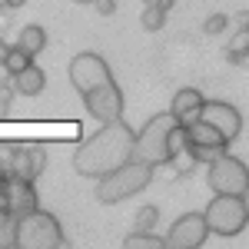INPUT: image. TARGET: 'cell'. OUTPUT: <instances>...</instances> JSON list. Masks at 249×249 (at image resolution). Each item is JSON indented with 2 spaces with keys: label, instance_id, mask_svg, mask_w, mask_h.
I'll return each instance as SVG.
<instances>
[{
  "label": "cell",
  "instance_id": "obj_1",
  "mask_svg": "<svg viewBox=\"0 0 249 249\" xmlns=\"http://www.w3.org/2000/svg\"><path fill=\"white\" fill-rule=\"evenodd\" d=\"M133 153V130L123 120H110L96 130L90 140H83L73 153V166L83 176H107L110 170H116L120 163H126Z\"/></svg>",
  "mask_w": 249,
  "mask_h": 249
},
{
  "label": "cell",
  "instance_id": "obj_2",
  "mask_svg": "<svg viewBox=\"0 0 249 249\" xmlns=\"http://www.w3.org/2000/svg\"><path fill=\"white\" fill-rule=\"evenodd\" d=\"M150 179H153V166H146V163H140V160H126V163H120L116 170H110L107 176H100L96 199H100V203H110V206H113V203H123V199L136 196L140 190H146Z\"/></svg>",
  "mask_w": 249,
  "mask_h": 249
},
{
  "label": "cell",
  "instance_id": "obj_3",
  "mask_svg": "<svg viewBox=\"0 0 249 249\" xmlns=\"http://www.w3.org/2000/svg\"><path fill=\"white\" fill-rule=\"evenodd\" d=\"M14 243L20 249H63V226L53 213H23L14 219Z\"/></svg>",
  "mask_w": 249,
  "mask_h": 249
},
{
  "label": "cell",
  "instance_id": "obj_4",
  "mask_svg": "<svg viewBox=\"0 0 249 249\" xmlns=\"http://www.w3.org/2000/svg\"><path fill=\"white\" fill-rule=\"evenodd\" d=\"M206 219V230L216 236H236V232L246 230L249 223V203L246 196H230V193H216L213 203L203 213Z\"/></svg>",
  "mask_w": 249,
  "mask_h": 249
},
{
  "label": "cell",
  "instance_id": "obj_5",
  "mask_svg": "<svg viewBox=\"0 0 249 249\" xmlns=\"http://www.w3.org/2000/svg\"><path fill=\"white\" fill-rule=\"evenodd\" d=\"M173 123H176L173 113L153 116L140 133H133V153H130V160H140V163H146V166L166 163V160H170V156H166V133H170Z\"/></svg>",
  "mask_w": 249,
  "mask_h": 249
},
{
  "label": "cell",
  "instance_id": "obj_6",
  "mask_svg": "<svg viewBox=\"0 0 249 249\" xmlns=\"http://www.w3.org/2000/svg\"><path fill=\"white\" fill-rule=\"evenodd\" d=\"M210 186L213 193H230V196H246L249 193V166L243 160L219 156L210 163Z\"/></svg>",
  "mask_w": 249,
  "mask_h": 249
},
{
  "label": "cell",
  "instance_id": "obj_7",
  "mask_svg": "<svg viewBox=\"0 0 249 249\" xmlns=\"http://www.w3.org/2000/svg\"><path fill=\"white\" fill-rule=\"evenodd\" d=\"M83 107H87V113L93 116V120H100V123L120 120V116H123V93H120V87L113 83V77L96 83L93 90H87V93H83Z\"/></svg>",
  "mask_w": 249,
  "mask_h": 249
},
{
  "label": "cell",
  "instance_id": "obj_8",
  "mask_svg": "<svg viewBox=\"0 0 249 249\" xmlns=\"http://www.w3.org/2000/svg\"><path fill=\"white\" fill-rule=\"evenodd\" d=\"M206 236H210V230H206L203 213H186L170 226L163 243H166V249H199L206 243Z\"/></svg>",
  "mask_w": 249,
  "mask_h": 249
},
{
  "label": "cell",
  "instance_id": "obj_9",
  "mask_svg": "<svg viewBox=\"0 0 249 249\" xmlns=\"http://www.w3.org/2000/svg\"><path fill=\"white\" fill-rule=\"evenodd\" d=\"M110 80V63L100 57V53H80L70 60V83L77 87L80 93L93 90L96 83Z\"/></svg>",
  "mask_w": 249,
  "mask_h": 249
},
{
  "label": "cell",
  "instance_id": "obj_10",
  "mask_svg": "<svg viewBox=\"0 0 249 249\" xmlns=\"http://www.w3.org/2000/svg\"><path fill=\"white\" fill-rule=\"evenodd\" d=\"M199 120H206L213 130H219V136H223L226 143L243 133V116H239V110L230 107V103H219V100H203Z\"/></svg>",
  "mask_w": 249,
  "mask_h": 249
},
{
  "label": "cell",
  "instance_id": "obj_11",
  "mask_svg": "<svg viewBox=\"0 0 249 249\" xmlns=\"http://www.w3.org/2000/svg\"><path fill=\"white\" fill-rule=\"evenodd\" d=\"M3 186H7V216H10V219H17V216H23V213L37 210V190H34V183L17 179V176L7 173Z\"/></svg>",
  "mask_w": 249,
  "mask_h": 249
},
{
  "label": "cell",
  "instance_id": "obj_12",
  "mask_svg": "<svg viewBox=\"0 0 249 249\" xmlns=\"http://www.w3.org/2000/svg\"><path fill=\"white\" fill-rule=\"evenodd\" d=\"M43 163H47V153L37 150V146H30V150H14L10 163H7V173H10V176H17V179L34 183L40 173H43Z\"/></svg>",
  "mask_w": 249,
  "mask_h": 249
},
{
  "label": "cell",
  "instance_id": "obj_13",
  "mask_svg": "<svg viewBox=\"0 0 249 249\" xmlns=\"http://www.w3.org/2000/svg\"><path fill=\"white\" fill-rule=\"evenodd\" d=\"M203 100L206 96L199 93V90H193V87H186V90H179V93L173 96V107H170V113L176 123H193V120H199V107H203Z\"/></svg>",
  "mask_w": 249,
  "mask_h": 249
},
{
  "label": "cell",
  "instance_id": "obj_14",
  "mask_svg": "<svg viewBox=\"0 0 249 249\" xmlns=\"http://www.w3.org/2000/svg\"><path fill=\"white\" fill-rule=\"evenodd\" d=\"M14 90H17L20 96H37L43 93V87H47V77H43V70L40 67H23L20 73H14V83H10Z\"/></svg>",
  "mask_w": 249,
  "mask_h": 249
},
{
  "label": "cell",
  "instance_id": "obj_15",
  "mask_svg": "<svg viewBox=\"0 0 249 249\" xmlns=\"http://www.w3.org/2000/svg\"><path fill=\"white\" fill-rule=\"evenodd\" d=\"M186 136L193 146H226V140L219 136V130H213L206 120H193L186 123Z\"/></svg>",
  "mask_w": 249,
  "mask_h": 249
},
{
  "label": "cell",
  "instance_id": "obj_16",
  "mask_svg": "<svg viewBox=\"0 0 249 249\" xmlns=\"http://www.w3.org/2000/svg\"><path fill=\"white\" fill-rule=\"evenodd\" d=\"M17 47L23 50V53H30V57H37L40 50L47 47V34H43V27H37V23H30V27H23L17 37Z\"/></svg>",
  "mask_w": 249,
  "mask_h": 249
},
{
  "label": "cell",
  "instance_id": "obj_17",
  "mask_svg": "<svg viewBox=\"0 0 249 249\" xmlns=\"http://www.w3.org/2000/svg\"><path fill=\"white\" fill-rule=\"evenodd\" d=\"M123 249H166L163 243V236H156V232H130L126 239H123Z\"/></svg>",
  "mask_w": 249,
  "mask_h": 249
},
{
  "label": "cell",
  "instance_id": "obj_18",
  "mask_svg": "<svg viewBox=\"0 0 249 249\" xmlns=\"http://www.w3.org/2000/svg\"><path fill=\"white\" fill-rule=\"evenodd\" d=\"M183 150H190L186 126H183V123H173L170 133H166V156H176V153H183Z\"/></svg>",
  "mask_w": 249,
  "mask_h": 249
},
{
  "label": "cell",
  "instance_id": "obj_19",
  "mask_svg": "<svg viewBox=\"0 0 249 249\" xmlns=\"http://www.w3.org/2000/svg\"><path fill=\"white\" fill-rule=\"evenodd\" d=\"M34 63V57L30 53H23L20 47H7V53H3V60H0V67L3 70H10V73H20L23 67H30Z\"/></svg>",
  "mask_w": 249,
  "mask_h": 249
},
{
  "label": "cell",
  "instance_id": "obj_20",
  "mask_svg": "<svg viewBox=\"0 0 249 249\" xmlns=\"http://www.w3.org/2000/svg\"><path fill=\"white\" fill-rule=\"evenodd\" d=\"M249 53V27H239V34L230 43V63H246Z\"/></svg>",
  "mask_w": 249,
  "mask_h": 249
},
{
  "label": "cell",
  "instance_id": "obj_21",
  "mask_svg": "<svg viewBox=\"0 0 249 249\" xmlns=\"http://www.w3.org/2000/svg\"><path fill=\"white\" fill-rule=\"evenodd\" d=\"M156 219H160V210H156V206H143V210L136 213V219H133V230L136 232H153Z\"/></svg>",
  "mask_w": 249,
  "mask_h": 249
},
{
  "label": "cell",
  "instance_id": "obj_22",
  "mask_svg": "<svg viewBox=\"0 0 249 249\" xmlns=\"http://www.w3.org/2000/svg\"><path fill=\"white\" fill-rule=\"evenodd\" d=\"M140 23H143L146 30H163V23H166V14H163L156 3H146V10H143Z\"/></svg>",
  "mask_w": 249,
  "mask_h": 249
},
{
  "label": "cell",
  "instance_id": "obj_23",
  "mask_svg": "<svg viewBox=\"0 0 249 249\" xmlns=\"http://www.w3.org/2000/svg\"><path fill=\"white\" fill-rule=\"evenodd\" d=\"M190 153L196 163H213V160H219V156L226 153V146H193L190 143Z\"/></svg>",
  "mask_w": 249,
  "mask_h": 249
},
{
  "label": "cell",
  "instance_id": "obj_24",
  "mask_svg": "<svg viewBox=\"0 0 249 249\" xmlns=\"http://www.w3.org/2000/svg\"><path fill=\"white\" fill-rule=\"evenodd\" d=\"M226 27H230V17H226V14H213V17L206 20V27H203V30H206L210 37H216V34H223Z\"/></svg>",
  "mask_w": 249,
  "mask_h": 249
},
{
  "label": "cell",
  "instance_id": "obj_25",
  "mask_svg": "<svg viewBox=\"0 0 249 249\" xmlns=\"http://www.w3.org/2000/svg\"><path fill=\"white\" fill-rule=\"evenodd\" d=\"M93 7H96V14H100V17H113L116 0H93Z\"/></svg>",
  "mask_w": 249,
  "mask_h": 249
},
{
  "label": "cell",
  "instance_id": "obj_26",
  "mask_svg": "<svg viewBox=\"0 0 249 249\" xmlns=\"http://www.w3.org/2000/svg\"><path fill=\"white\" fill-rule=\"evenodd\" d=\"M156 7H160L163 14H170V10H173V0H156Z\"/></svg>",
  "mask_w": 249,
  "mask_h": 249
},
{
  "label": "cell",
  "instance_id": "obj_27",
  "mask_svg": "<svg viewBox=\"0 0 249 249\" xmlns=\"http://www.w3.org/2000/svg\"><path fill=\"white\" fill-rule=\"evenodd\" d=\"M3 3H7V10H14V7H23L27 0H3Z\"/></svg>",
  "mask_w": 249,
  "mask_h": 249
},
{
  "label": "cell",
  "instance_id": "obj_28",
  "mask_svg": "<svg viewBox=\"0 0 249 249\" xmlns=\"http://www.w3.org/2000/svg\"><path fill=\"white\" fill-rule=\"evenodd\" d=\"M0 249H20V246H17V243H14V239H10V243H3V246H0Z\"/></svg>",
  "mask_w": 249,
  "mask_h": 249
},
{
  "label": "cell",
  "instance_id": "obj_29",
  "mask_svg": "<svg viewBox=\"0 0 249 249\" xmlns=\"http://www.w3.org/2000/svg\"><path fill=\"white\" fill-rule=\"evenodd\" d=\"M3 53H7V43H3V40H0V60H3Z\"/></svg>",
  "mask_w": 249,
  "mask_h": 249
},
{
  "label": "cell",
  "instance_id": "obj_30",
  "mask_svg": "<svg viewBox=\"0 0 249 249\" xmlns=\"http://www.w3.org/2000/svg\"><path fill=\"white\" fill-rule=\"evenodd\" d=\"M73 3H93V0H73Z\"/></svg>",
  "mask_w": 249,
  "mask_h": 249
},
{
  "label": "cell",
  "instance_id": "obj_31",
  "mask_svg": "<svg viewBox=\"0 0 249 249\" xmlns=\"http://www.w3.org/2000/svg\"><path fill=\"white\" fill-rule=\"evenodd\" d=\"M143 3H156V0H143Z\"/></svg>",
  "mask_w": 249,
  "mask_h": 249
}]
</instances>
